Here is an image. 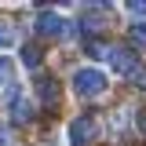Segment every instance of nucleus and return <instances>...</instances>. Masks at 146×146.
Wrapping results in <instances>:
<instances>
[{"label": "nucleus", "instance_id": "2eb2a0df", "mask_svg": "<svg viewBox=\"0 0 146 146\" xmlns=\"http://www.w3.org/2000/svg\"><path fill=\"white\" fill-rule=\"evenodd\" d=\"M131 80H135V84H139V88H146V66H139V70L131 73Z\"/></svg>", "mask_w": 146, "mask_h": 146}, {"label": "nucleus", "instance_id": "1a4fd4ad", "mask_svg": "<svg viewBox=\"0 0 146 146\" xmlns=\"http://www.w3.org/2000/svg\"><path fill=\"white\" fill-rule=\"evenodd\" d=\"M18 58H22L26 70L40 73V48H36V44H22V48H18Z\"/></svg>", "mask_w": 146, "mask_h": 146}, {"label": "nucleus", "instance_id": "0eeeda50", "mask_svg": "<svg viewBox=\"0 0 146 146\" xmlns=\"http://www.w3.org/2000/svg\"><path fill=\"white\" fill-rule=\"evenodd\" d=\"M36 99L44 102V106H55L58 102V84H55V77H48V73H36Z\"/></svg>", "mask_w": 146, "mask_h": 146}, {"label": "nucleus", "instance_id": "39448f33", "mask_svg": "<svg viewBox=\"0 0 146 146\" xmlns=\"http://www.w3.org/2000/svg\"><path fill=\"white\" fill-rule=\"evenodd\" d=\"M99 131H102V128H99L95 117H88V113H84V117H73L70 128H66V146H91L99 139Z\"/></svg>", "mask_w": 146, "mask_h": 146}, {"label": "nucleus", "instance_id": "f8f14e48", "mask_svg": "<svg viewBox=\"0 0 146 146\" xmlns=\"http://www.w3.org/2000/svg\"><path fill=\"white\" fill-rule=\"evenodd\" d=\"M128 40H131V48L146 51V22H135V26H131V36H128Z\"/></svg>", "mask_w": 146, "mask_h": 146}, {"label": "nucleus", "instance_id": "20e7f679", "mask_svg": "<svg viewBox=\"0 0 146 146\" xmlns=\"http://www.w3.org/2000/svg\"><path fill=\"white\" fill-rule=\"evenodd\" d=\"M110 22H113V7H110V4H84V7H80V15H77L80 33H88V36L106 33Z\"/></svg>", "mask_w": 146, "mask_h": 146}, {"label": "nucleus", "instance_id": "9b49d317", "mask_svg": "<svg viewBox=\"0 0 146 146\" xmlns=\"http://www.w3.org/2000/svg\"><path fill=\"white\" fill-rule=\"evenodd\" d=\"M0 84L15 88V62H11L7 55H0Z\"/></svg>", "mask_w": 146, "mask_h": 146}, {"label": "nucleus", "instance_id": "4468645a", "mask_svg": "<svg viewBox=\"0 0 146 146\" xmlns=\"http://www.w3.org/2000/svg\"><path fill=\"white\" fill-rule=\"evenodd\" d=\"M0 146H11V128L0 121Z\"/></svg>", "mask_w": 146, "mask_h": 146}, {"label": "nucleus", "instance_id": "6e6552de", "mask_svg": "<svg viewBox=\"0 0 146 146\" xmlns=\"http://www.w3.org/2000/svg\"><path fill=\"white\" fill-rule=\"evenodd\" d=\"M131 113H135L131 106H121L117 113H113V117H110V135H113V139L128 135V128H131V121H128V117H131Z\"/></svg>", "mask_w": 146, "mask_h": 146}, {"label": "nucleus", "instance_id": "9d476101", "mask_svg": "<svg viewBox=\"0 0 146 146\" xmlns=\"http://www.w3.org/2000/svg\"><path fill=\"white\" fill-rule=\"evenodd\" d=\"M18 44V36H15V26L7 22V18H0V55L7 51V48H15Z\"/></svg>", "mask_w": 146, "mask_h": 146}, {"label": "nucleus", "instance_id": "f03ea898", "mask_svg": "<svg viewBox=\"0 0 146 146\" xmlns=\"http://www.w3.org/2000/svg\"><path fill=\"white\" fill-rule=\"evenodd\" d=\"M4 110H7V121H15V124H33L36 121V102L29 99V91L26 88H7L4 95Z\"/></svg>", "mask_w": 146, "mask_h": 146}, {"label": "nucleus", "instance_id": "ddd939ff", "mask_svg": "<svg viewBox=\"0 0 146 146\" xmlns=\"http://www.w3.org/2000/svg\"><path fill=\"white\" fill-rule=\"evenodd\" d=\"M124 11L131 18H139V22H146V0H131V4H124Z\"/></svg>", "mask_w": 146, "mask_h": 146}, {"label": "nucleus", "instance_id": "423d86ee", "mask_svg": "<svg viewBox=\"0 0 146 146\" xmlns=\"http://www.w3.org/2000/svg\"><path fill=\"white\" fill-rule=\"evenodd\" d=\"M102 62L110 66V73H135L143 62H139V55L131 51V48H121V44H110L106 55H102Z\"/></svg>", "mask_w": 146, "mask_h": 146}, {"label": "nucleus", "instance_id": "f257e3e1", "mask_svg": "<svg viewBox=\"0 0 146 146\" xmlns=\"http://www.w3.org/2000/svg\"><path fill=\"white\" fill-rule=\"evenodd\" d=\"M70 88H73L77 99L95 102V99H102V95L110 91V77H106V70H99V66H80V70H73Z\"/></svg>", "mask_w": 146, "mask_h": 146}, {"label": "nucleus", "instance_id": "7ed1b4c3", "mask_svg": "<svg viewBox=\"0 0 146 146\" xmlns=\"http://www.w3.org/2000/svg\"><path fill=\"white\" fill-rule=\"evenodd\" d=\"M33 29L44 36V40H66V36H73V29H77V26H73L62 11H36Z\"/></svg>", "mask_w": 146, "mask_h": 146}]
</instances>
